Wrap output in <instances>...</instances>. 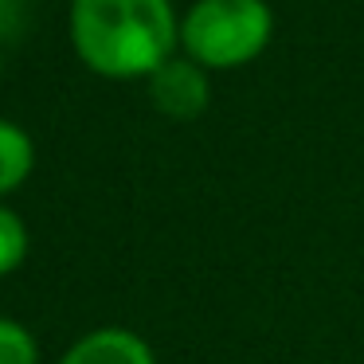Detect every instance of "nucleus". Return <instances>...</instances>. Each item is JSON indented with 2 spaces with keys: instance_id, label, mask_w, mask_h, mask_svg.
Segmentation results:
<instances>
[{
  "instance_id": "obj_8",
  "label": "nucleus",
  "mask_w": 364,
  "mask_h": 364,
  "mask_svg": "<svg viewBox=\"0 0 364 364\" xmlns=\"http://www.w3.org/2000/svg\"><path fill=\"white\" fill-rule=\"evenodd\" d=\"M20 9H24V0H0V36L20 24Z\"/></svg>"
},
{
  "instance_id": "obj_7",
  "label": "nucleus",
  "mask_w": 364,
  "mask_h": 364,
  "mask_svg": "<svg viewBox=\"0 0 364 364\" xmlns=\"http://www.w3.org/2000/svg\"><path fill=\"white\" fill-rule=\"evenodd\" d=\"M0 364H40L36 337L12 317H0Z\"/></svg>"
},
{
  "instance_id": "obj_3",
  "label": "nucleus",
  "mask_w": 364,
  "mask_h": 364,
  "mask_svg": "<svg viewBox=\"0 0 364 364\" xmlns=\"http://www.w3.org/2000/svg\"><path fill=\"white\" fill-rule=\"evenodd\" d=\"M149 102L157 114L173 122H196L212 102V82L200 63H192L188 55H173L168 63H161L149 75Z\"/></svg>"
},
{
  "instance_id": "obj_6",
  "label": "nucleus",
  "mask_w": 364,
  "mask_h": 364,
  "mask_svg": "<svg viewBox=\"0 0 364 364\" xmlns=\"http://www.w3.org/2000/svg\"><path fill=\"white\" fill-rule=\"evenodd\" d=\"M24 259H28V223L20 220V212L0 204V278L20 270Z\"/></svg>"
},
{
  "instance_id": "obj_4",
  "label": "nucleus",
  "mask_w": 364,
  "mask_h": 364,
  "mask_svg": "<svg viewBox=\"0 0 364 364\" xmlns=\"http://www.w3.org/2000/svg\"><path fill=\"white\" fill-rule=\"evenodd\" d=\"M59 364H157L149 341L122 325H102L79 337Z\"/></svg>"
},
{
  "instance_id": "obj_2",
  "label": "nucleus",
  "mask_w": 364,
  "mask_h": 364,
  "mask_svg": "<svg viewBox=\"0 0 364 364\" xmlns=\"http://www.w3.org/2000/svg\"><path fill=\"white\" fill-rule=\"evenodd\" d=\"M274 12L267 0H196L181 16V55L204 71H235L270 48Z\"/></svg>"
},
{
  "instance_id": "obj_9",
  "label": "nucleus",
  "mask_w": 364,
  "mask_h": 364,
  "mask_svg": "<svg viewBox=\"0 0 364 364\" xmlns=\"http://www.w3.org/2000/svg\"><path fill=\"white\" fill-rule=\"evenodd\" d=\"M0 75H4V55H0Z\"/></svg>"
},
{
  "instance_id": "obj_1",
  "label": "nucleus",
  "mask_w": 364,
  "mask_h": 364,
  "mask_svg": "<svg viewBox=\"0 0 364 364\" xmlns=\"http://www.w3.org/2000/svg\"><path fill=\"white\" fill-rule=\"evenodd\" d=\"M71 48L102 79H149L181 51L173 0H71Z\"/></svg>"
},
{
  "instance_id": "obj_5",
  "label": "nucleus",
  "mask_w": 364,
  "mask_h": 364,
  "mask_svg": "<svg viewBox=\"0 0 364 364\" xmlns=\"http://www.w3.org/2000/svg\"><path fill=\"white\" fill-rule=\"evenodd\" d=\"M36 168V141L24 126L0 118V200L16 192Z\"/></svg>"
}]
</instances>
